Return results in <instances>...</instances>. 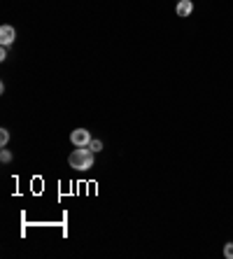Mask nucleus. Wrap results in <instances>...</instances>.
Instances as JSON below:
<instances>
[{"label":"nucleus","mask_w":233,"mask_h":259,"mask_svg":"<svg viewBox=\"0 0 233 259\" xmlns=\"http://www.w3.org/2000/svg\"><path fill=\"white\" fill-rule=\"evenodd\" d=\"M91 131L89 128H75V131L70 133V143L75 145V147H89L91 145Z\"/></svg>","instance_id":"2"},{"label":"nucleus","mask_w":233,"mask_h":259,"mask_svg":"<svg viewBox=\"0 0 233 259\" xmlns=\"http://www.w3.org/2000/svg\"><path fill=\"white\" fill-rule=\"evenodd\" d=\"M14 40H17L14 26H10V24L0 26V45H3V47H10V45H14Z\"/></svg>","instance_id":"3"},{"label":"nucleus","mask_w":233,"mask_h":259,"mask_svg":"<svg viewBox=\"0 0 233 259\" xmlns=\"http://www.w3.org/2000/svg\"><path fill=\"white\" fill-rule=\"evenodd\" d=\"M224 257H226V259H233V243H231V241L224 243Z\"/></svg>","instance_id":"7"},{"label":"nucleus","mask_w":233,"mask_h":259,"mask_svg":"<svg viewBox=\"0 0 233 259\" xmlns=\"http://www.w3.org/2000/svg\"><path fill=\"white\" fill-rule=\"evenodd\" d=\"M7 143H10V131L0 128V147H7Z\"/></svg>","instance_id":"5"},{"label":"nucleus","mask_w":233,"mask_h":259,"mask_svg":"<svg viewBox=\"0 0 233 259\" xmlns=\"http://www.w3.org/2000/svg\"><path fill=\"white\" fill-rule=\"evenodd\" d=\"M94 154H96V152H91V147H77V150L68 157V163H70V168H75V170H89L91 166H94Z\"/></svg>","instance_id":"1"},{"label":"nucleus","mask_w":233,"mask_h":259,"mask_svg":"<svg viewBox=\"0 0 233 259\" xmlns=\"http://www.w3.org/2000/svg\"><path fill=\"white\" fill-rule=\"evenodd\" d=\"M0 161H3V163H10V161H12V152L7 150V147H3V152H0Z\"/></svg>","instance_id":"6"},{"label":"nucleus","mask_w":233,"mask_h":259,"mask_svg":"<svg viewBox=\"0 0 233 259\" xmlns=\"http://www.w3.org/2000/svg\"><path fill=\"white\" fill-rule=\"evenodd\" d=\"M192 12H194V3H192V0H179L177 7H175V14H177L179 19H187Z\"/></svg>","instance_id":"4"},{"label":"nucleus","mask_w":233,"mask_h":259,"mask_svg":"<svg viewBox=\"0 0 233 259\" xmlns=\"http://www.w3.org/2000/svg\"><path fill=\"white\" fill-rule=\"evenodd\" d=\"M7 59V47H3L0 49V61H5Z\"/></svg>","instance_id":"9"},{"label":"nucleus","mask_w":233,"mask_h":259,"mask_svg":"<svg viewBox=\"0 0 233 259\" xmlns=\"http://www.w3.org/2000/svg\"><path fill=\"white\" fill-rule=\"evenodd\" d=\"M89 147H91V152H101V150H103V140H96V138H94Z\"/></svg>","instance_id":"8"}]
</instances>
